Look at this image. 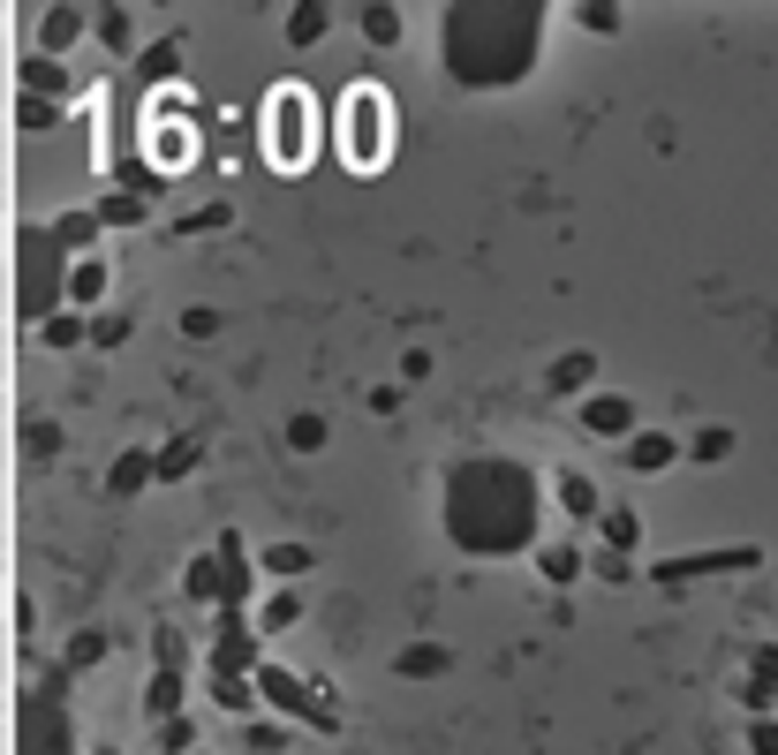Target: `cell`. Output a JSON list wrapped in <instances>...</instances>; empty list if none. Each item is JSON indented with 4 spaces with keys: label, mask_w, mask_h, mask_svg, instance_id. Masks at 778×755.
<instances>
[{
    "label": "cell",
    "mask_w": 778,
    "mask_h": 755,
    "mask_svg": "<svg viewBox=\"0 0 778 755\" xmlns=\"http://www.w3.org/2000/svg\"><path fill=\"white\" fill-rule=\"evenodd\" d=\"M288 438H295V446H318V438H325V423H318V416H295V431H288Z\"/></svg>",
    "instance_id": "obj_31"
},
{
    "label": "cell",
    "mask_w": 778,
    "mask_h": 755,
    "mask_svg": "<svg viewBox=\"0 0 778 755\" xmlns=\"http://www.w3.org/2000/svg\"><path fill=\"white\" fill-rule=\"evenodd\" d=\"M76 340H84V325H76V318H61V310L45 318V348H76Z\"/></svg>",
    "instance_id": "obj_18"
},
{
    "label": "cell",
    "mask_w": 778,
    "mask_h": 755,
    "mask_svg": "<svg viewBox=\"0 0 778 755\" xmlns=\"http://www.w3.org/2000/svg\"><path fill=\"white\" fill-rule=\"evenodd\" d=\"M582 423H590V431H627V401H590V408H582Z\"/></svg>",
    "instance_id": "obj_10"
},
{
    "label": "cell",
    "mask_w": 778,
    "mask_h": 755,
    "mask_svg": "<svg viewBox=\"0 0 778 755\" xmlns=\"http://www.w3.org/2000/svg\"><path fill=\"white\" fill-rule=\"evenodd\" d=\"M15 755H76V733H69V711H61V672L39 695L15 703Z\"/></svg>",
    "instance_id": "obj_5"
},
{
    "label": "cell",
    "mask_w": 778,
    "mask_h": 755,
    "mask_svg": "<svg viewBox=\"0 0 778 755\" xmlns=\"http://www.w3.org/2000/svg\"><path fill=\"white\" fill-rule=\"evenodd\" d=\"M303 567H310L303 545H272V551H264V575H303Z\"/></svg>",
    "instance_id": "obj_14"
},
{
    "label": "cell",
    "mask_w": 778,
    "mask_h": 755,
    "mask_svg": "<svg viewBox=\"0 0 778 755\" xmlns=\"http://www.w3.org/2000/svg\"><path fill=\"white\" fill-rule=\"evenodd\" d=\"M122 333H129V318H98V325H91V340H98V348H114Z\"/></svg>",
    "instance_id": "obj_28"
},
{
    "label": "cell",
    "mask_w": 778,
    "mask_h": 755,
    "mask_svg": "<svg viewBox=\"0 0 778 755\" xmlns=\"http://www.w3.org/2000/svg\"><path fill=\"white\" fill-rule=\"evenodd\" d=\"M69 302H98V294H106V265H98V257H84V265H69Z\"/></svg>",
    "instance_id": "obj_8"
},
{
    "label": "cell",
    "mask_w": 778,
    "mask_h": 755,
    "mask_svg": "<svg viewBox=\"0 0 778 755\" xmlns=\"http://www.w3.org/2000/svg\"><path fill=\"white\" fill-rule=\"evenodd\" d=\"M189 589H197V597H219V559H197V567H189Z\"/></svg>",
    "instance_id": "obj_21"
},
{
    "label": "cell",
    "mask_w": 778,
    "mask_h": 755,
    "mask_svg": "<svg viewBox=\"0 0 778 755\" xmlns=\"http://www.w3.org/2000/svg\"><path fill=\"white\" fill-rule=\"evenodd\" d=\"M159 76H174V45H152L144 53V84H159Z\"/></svg>",
    "instance_id": "obj_25"
},
{
    "label": "cell",
    "mask_w": 778,
    "mask_h": 755,
    "mask_svg": "<svg viewBox=\"0 0 778 755\" xmlns=\"http://www.w3.org/2000/svg\"><path fill=\"white\" fill-rule=\"evenodd\" d=\"M144 711H152V717H181V680H174V672H159V680H152Z\"/></svg>",
    "instance_id": "obj_9"
},
{
    "label": "cell",
    "mask_w": 778,
    "mask_h": 755,
    "mask_svg": "<svg viewBox=\"0 0 778 755\" xmlns=\"http://www.w3.org/2000/svg\"><path fill=\"white\" fill-rule=\"evenodd\" d=\"M605 537L612 545H635V514H605Z\"/></svg>",
    "instance_id": "obj_27"
},
{
    "label": "cell",
    "mask_w": 778,
    "mask_h": 755,
    "mask_svg": "<svg viewBox=\"0 0 778 755\" xmlns=\"http://www.w3.org/2000/svg\"><path fill=\"white\" fill-rule=\"evenodd\" d=\"M39 31H45V61H53V53H69V45H76V31H84V15H76V8H53V15H45V23H39Z\"/></svg>",
    "instance_id": "obj_7"
},
{
    "label": "cell",
    "mask_w": 778,
    "mask_h": 755,
    "mask_svg": "<svg viewBox=\"0 0 778 755\" xmlns=\"http://www.w3.org/2000/svg\"><path fill=\"white\" fill-rule=\"evenodd\" d=\"M69 288V250L53 242V227L15 235V318H53V302Z\"/></svg>",
    "instance_id": "obj_3"
},
{
    "label": "cell",
    "mask_w": 778,
    "mask_h": 755,
    "mask_svg": "<svg viewBox=\"0 0 778 755\" xmlns=\"http://www.w3.org/2000/svg\"><path fill=\"white\" fill-rule=\"evenodd\" d=\"M91 219H98V227H136V219H144V205H136V197H106Z\"/></svg>",
    "instance_id": "obj_12"
},
{
    "label": "cell",
    "mask_w": 778,
    "mask_h": 755,
    "mask_svg": "<svg viewBox=\"0 0 778 755\" xmlns=\"http://www.w3.org/2000/svg\"><path fill=\"white\" fill-rule=\"evenodd\" d=\"M295 612H303V604H295V597H272V604H264V634L295 628Z\"/></svg>",
    "instance_id": "obj_20"
},
{
    "label": "cell",
    "mask_w": 778,
    "mask_h": 755,
    "mask_svg": "<svg viewBox=\"0 0 778 755\" xmlns=\"http://www.w3.org/2000/svg\"><path fill=\"white\" fill-rule=\"evenodd\" d=\"M756 755H778V733H771V725H756Z\"/></svg>",
    "instance_id": "obj_32"
},
{
    "label": "cell",
    "mask_w": 778,
    "mask_h": 755,
    "mask_svg": "<svg viewBox=\"0 0 778 755\" xmlns=\"http://www.w3.org/2000/svg\"><path fill=\"white\" fill-rule=\"evenodd\" d=\"M91 755H114V748H91Z\"/></svg>",
    "instance_id": "obj_33"
},
{
    "label": "cell",
    "mask_w": 778,
    "mask_h": 755,
    "mask_svg": "<svg viewBox=\"0 0 778 755\" xmlns=\"http://www.w3.org/2000/svg\"><path fill=\"white\" fill-rule=\"evenodd\" d=\"M318 31H325V8H295V45H318Z\"/></svg>",
    "instance_id": "obj_22"
},
{
    "label": "cell",
    "mask_w": 778,
    "mask_h": 755,
    "mask_svg": "<svg viewBox=\"0 0 778 755\" xmlns=\"http://www.w3.org/2000/svg\"><path fill=\"white\" fill-rule=\"evenodd\" d=\"M673 462V438H635L627 446V468H665Z\"/></svg>",
    "instance_id": "obj_11"
},
{
    "label": "cell",
    "mask_w": 778,
    "mask_h": 755,
    "mask_svg": "<svg viewBox=\"0 0 778 755\" xmlns=\"http://www.w3.org/2000/svg\"><path fill=\"white\" fill-rule=\"evenodd\" d=\"M537 61V8H454L446 15V69L461 84H515Z\"/></svg>",
    "instance_id": "obj_2"
},
{
    "label": "cell",
    "mask_w": 778,
    "mask_h": 755,
    "mask_svg": "<svg viewBox=\"0 0 778 755\" xmlns=\"http://www.w3.org/2000/svg\"><path fill=\"white\" fill-rule=\"evenodd\" d=\"M401 672H446V650H401Z\"/></svg>",
    "instance_id": "obj_24"
},
{
    "label": "cell",
    "mask_w": 778,
    "mask_h": 755,
    "mask_svg": "<svg viewBox=\"0 0 778 755\" xmlns=\"http://www.w3.org/2000/svg\"><path fill=\"white\" fill-rule=\"evenodd\" d=\"M197 468V446L181 438V446H167V454H152V476H189Z\"/></svg>",
    "instance_id": "obj_13"
},
{
    "label": "cell",
    "mask_w": 778,
    "mask_h": 755,
    "mask_svg": "<svg viewBox=\"0 0 778 755\" xmlns=\"http://www.w3.org/2000/svg\"><path fill=\"white\" fill-rule=\"evenodd\" d=\"M386 128H393V114H386V91L378 84H355L341 99V144H347V159L363 174L386 167Z\"/></svg>",
    "instance_id": "obj_6"
},
{
    "label": "cell",
    "mask_w": 778,
    "mask_h": 755,
    "mask_svg": "<svg viewBox=\"0 0 778 755\" xmlns=\"http://www.w3.org/2000/svg\"><path fill=\"white\" fill-rule=\"evenodd\" d=\"M264 152H272V167H310V152H318V106H310L303 84H280L264 99Z\"/></svg>",
    "instance_id": "obj_4"
},
{
    "label": "cell",
    "mask_w": 778,
    "mask_h": 755,
    "mask_svg": "<svg viewBox=\"0 0 778 755\" xmlns=\"http://www.w3.org/2000/svg\"><path fill=\"white\" fill-rule=\"evenodd\" d=\"M152 476V454H122V468H114V492H136Z\"/></svg>",
    "instance_id": "obj_16"
},
{
    "label": "cell",
    "mask_w": 778,
    "mask_h": 755,
    "mask_svg": "<svg viewBox=\"0 0 778 755\" xmlns=\"http://www.w3.org/2000/svg\"><path fill=\"white\" fill-rule=\"evenodd\" d=\"M98 39L114 45V53H129V15H122V8H106V15H98Z\"/></svg>",
    "instance_id": "obj_17"
},
{
    "label": "cell",
    "mask_w": 778,
    "mask_h": 755,
    "mask_svg": "<svg viewBox=\"0 0 778 755\" xmlns=\"http://www.w3.org/2000/svg\"><path fill=\"white\" fill-rule=\"evenodd\" d=\"M567 506H574V514H590V506H598V492H590L582 476H567Z\"/></svg>",
    "instance_id": "obj_29"
},
{
    "label": "cell",
    "mask_w": 778,
    "mask_h": 755,
    "mask_svg": "<svg viewBox=\"0 0 778 755\" xmlns=\"http://www.w3.org/2000/svg\"><path fill=\"white\" fill-rule=\"evenodd\" d=\"M726 454H734V431H703V438H695V462H703V468L726 462Z\"/></svg>",
    "instance_id": "obj_15"
},
{
    "label": "cell",
    "mask_w": 778,
    "mask_h": 755,
    "mask_svg": "<svg viewBox=\"0 0 778 755\" xmlns=\"http://www.w3.org/2000/svg\"><path fill=\"white\" fill-rule=\"evenodd\" d=\"M98 650H106V642H98V634H76V650H69V672H76V665H91V658H98Z\"/></svg>",
    "instance_id": "obj_30"
},
{
    "label": "cell",
    "mask_w": 778,
    "mask_h": 755,
    "mask_svg": "<svg viewBox=\"0 0 778 755\" xmlns=\"http://www.w3.org/2000/svg\"><path fill=\"white\" fill-rule=\"evenodd\" d=\"M53 114H61L53 99H23V114H15V122H23V128H53Z\"/></svg>",
    "instance_id": "obj_23"
},
{
    "label": "cell",
    "mask_w": 778,
    "mask_h": 755,
    "mask_svg": "<svg viewBox=\"0 0 778 755\" xmlns=\"http://www.w3.org/2000/svg\"><path fill=\"white\" fill-rule=\"evenodd\" d=\"M363 31H371V45H393V31H401V15H393V8H371V15H363Z\"/></svg>",
    "instance_id": "obj_19"
},
{
    "label": "cell",
    "mask_w": 778,
    "mask_h": 755,
    "mask_svg": "<svg viewBox=\"0 0 778 755\" xmlns=\"http://www.w3.org/2000/svg\"><path fill=\"white\" fill-rule=\"evenodd\" d=\"M537 521V476L515 462H461L446 484V529L469 551H521Z\"/></svg>",
    "instance_id": "obj_1"
},
{
    "label": "cell",
    "mask_w": 778,
    "mask_h": 755,
    "mask_svg": "<svg viewBox=\"0 0 778 755\" xmlns=\"http://www.w3.org/2000/svg\"><path fill=\"white\" fill-rule=\"evenodd\" d=\"M582 377H590V355H567L560 371H552V385H582Z\"/></svg>",
    "instance_id": "obj_26"
}]
</instances>
